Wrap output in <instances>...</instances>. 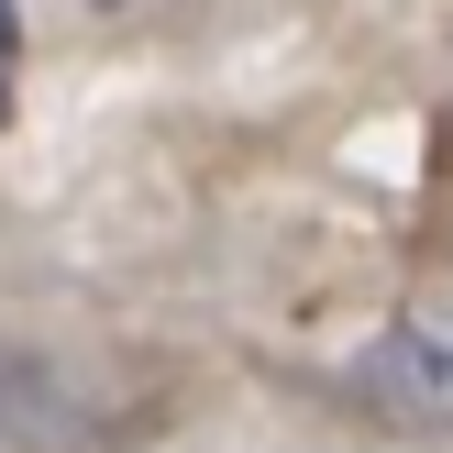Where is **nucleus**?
<instances>
[{
  "instance_id": "nucleus-1",
  "label": "nucleus",
  "mask_w": 453,
  "mask_h": 453,
  "mask_svg": "<svg viewBox=\"0 0 453 453\" xmlns=\"http://www.w3.org/2000/svg\"><path fill=\"white\" fill-rule=\"evenodd\" d=\"M365 388L388 398V410L453 432V343H442V332H388V343L365 354Z\"/></svg>"
},
{
  "instance_id": "nucleus-2",
  "label": "nucleus",
  "mask_w": 453,
  "mask_h": 453,
  "mask_svg": "<svg viewBox=\"0 0 453 453\" xmlns=\"http://www.w3.org/2000/svg\"><path fill=\"white\" fill-rule=\"evenodd\" d=\"M12 78H22V22H12V0H0V122H12Z\"/></svg>"
},
{
  "instance_id": "nucleus-3",
  "label": "nucleus",
  "mask_w": 453,
  "mask_h": 453,
  "mask_svg": "<svg viewBox=\"0 0 453 453\" xmlns=\"http://www.w3.org/2000/svg\"><path fill=\"white\" fill-rule=\"evenodd\" d=\"M34 388H44V376H34V365H22V354H12V343H0V410H22V398H34Z\"/></svg>"
}]
</instances>
